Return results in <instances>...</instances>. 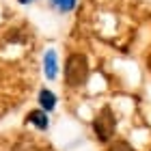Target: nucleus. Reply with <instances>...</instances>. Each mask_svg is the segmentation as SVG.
<instances>
[{"label":"nucleus","instance_id":"nucleus-1","mask_svg":"<svg viewBox=\"0 0 151 151\" xmlns=\"http://www.w3.org/2000/svg\"><path fill=\"white\" fill-rule=\"evenodd\" d=\"M88 78V60L84 54H69L65 63V82L69 86H82Z\"/></svg>","mask_w":151,"mask_h":151},{"label":"nucleus","instance_id":"nucleus-2","mask_svg":"<svg viewBox=\"0 0 151 151\" xmlns=\"http://www.w3.org/2000/svg\"><path fill=\"white\" fill-rule=\"evenodd\" d=\"M114 114H112V110L110 108H101L99 110V114L95 116V121H93V129H95V134H97V138L99 140H110L112 136H114Z\"/></svg>","mask_w":151,"mask_h":151},{"label":"nucleus","instance_id":"nucleus-3","mask_svg":"<svg viewBox=\"0 0 151 151\" xmlns=\"http://www.w3.org/2000/svg\"><path fill=\"white\" fill-rule=\"evenodd\" d=\"M43 67H45V76H47V80H54V78H56V54H54L52 50L45 54V58H43Z\"/></svg>","mask_w":151,"mask_h":151},{"label":"nucleus","instance_id":"nucleus-4","mask_svg":"<svg viewBox=\"0 0 151 151\" xmlns=\"http://www.w3.org/2000/svg\"><path fill=\"white\" fill-rule=\"evenodd\" d=\"M28 121L32 123L35 127H39V129H47V114L43 112V110H32L30 114H28Z\"/></svg>","mask_w":151,"mask_h":151},{"label":"nucleus","instance_id":"nucleus-5","mask_svg":"<svg viewBox=\"0 0 151 151\" xmlns=\"http://www.w3.org/2000/svg\"><path fill=\"white\" fill-rule=\"evenodd\" d=\"M39 104H41L43 110H52V108L56 106V95L52 91H47V88H43V91L39 93Z\"/></svg>","mask_w":151,"mask_h":151},{"label":"nucleus","instance_id":"nucleus-6","mask_svg":"<svg viewBox=\"0 0 151 151\" xmlns=\"http://www.w3.org/2000/svg\"><path fill=\"white\" fill-rule=\"evenodd\" d=\"M52 4L56 6L58 11L65 13V11H71L73 6H76V0H52Z\"/></svg>","mask_w":151,"mask_h":151},{"label":"nucleus","instance_id":"nucleus-7","mask_svg":"<svg viewBox=\"0 0 151 151\" xmlns=\"http://www.w3.org/2000/svg\"><path fill=\"white\" fill-rule=\"evenodd\" d=\"M108 151H134V147L129 145V142L125 140H114L110 147H108Z\"/></svg>","mask_w":151,"mask_h":151},{"label":"nucleus","instance_id":"nucleus-8","mask_svg":"<svg viewBox=\"0 0 151 151\" xmlns=\"http://www.w3.org/2000/svg\"><path fill=\"white\" fill-rule=\"evenodd\" d=\"M19 2H30V0H19Z\"/></svg>","mask_w":151,"mask_h":151}]
</instances>
